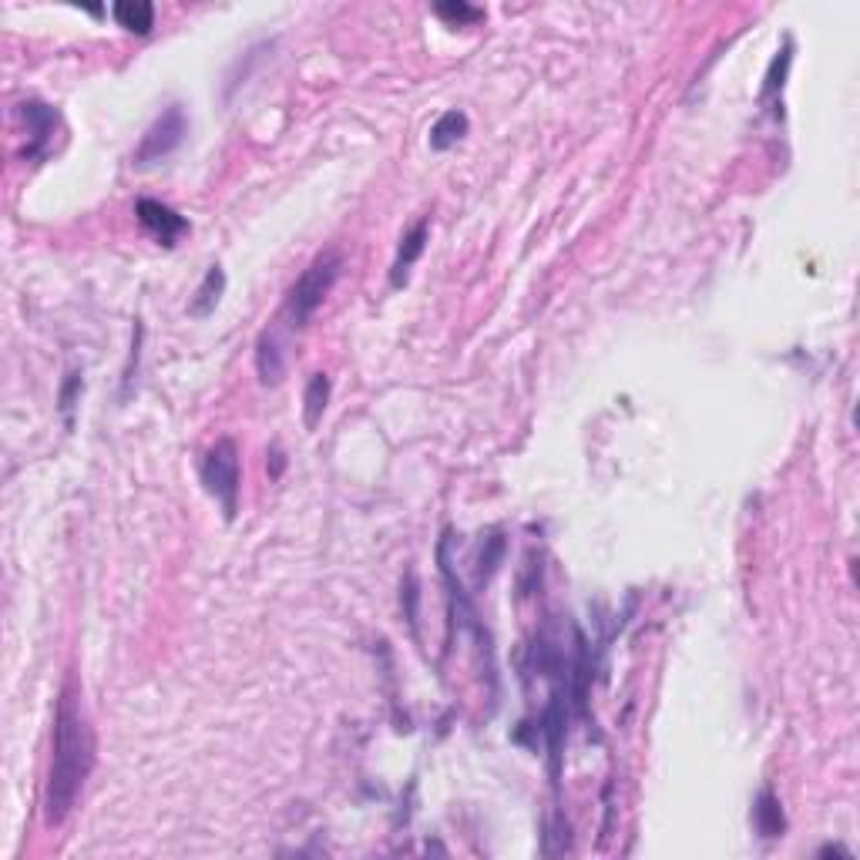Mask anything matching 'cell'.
Masks as SVG:
<instances>
[{
	"label": "cell",
	"instance_id": "5bb4252c",
	"mask_svg": "<svg viewBox=\"0 0 860 860\" xmlns=\"http://www.w3.org/2000/svg\"><path fill=\"white\" fill-rule=\"evenodd\" d=\"M793 64V41L787 37L783 51H777V58L770 61V71H766V81H763V91H760V101H773L783 95V84H787V71Z\"/></svg>",
	"mask_w": 860,
	"mask_h": 860
},
{
	"label": "cell",
	"instance_id": "30bf717a",
	"mask_svg": "<svg viewBox=\"0 0 860 860\" xmlns=\"http://www.w3.org/2000/svg\"><path fill=\"white\" fill-rule=\"evenodd\" d=\"M256 373H259V383L263 387H276L286 373V357H283V347H279L276 333H263L256 343Z\"/></svg>",
	"mask_w": 860,
	"mask_h": 860
},
{
	"label": "cell",
	"instance_id": "3957f363",
	"mask_svg": "<svg viewBox=\"0 0 860 860\" xmlns=\"http://www.w3.org/2000/svg\"><path fill=\"white\" fill-rule=\"evenodd\" d=\"M199 478L209 491V498L222 508V518L232 521L239 511V481H242V464H239V444L232 437H219L202 457Z\"/></svg>",
	"mask_w": 860,
	"mask_h": 860
},
{
	"label": "cell",
	"instance_id": "ac0fdd59",
	"mask_svg": "<svg viewBox=\"0 0 860 860\" xmlns=\"http://www.w3.org/2000/svg\"><path fill=\"white\" fill-rule=\"evenodd\" d=\"M407 619L417 629V582H414V575H410V582H407Z\"/></svg>",
	"mask_w": 860,
	"mask_h": 860
},
{
	"label": "cell",
	"instance_id": "5b68a950",
	"mask_svg": "<svg viewBox=\"0 0 860 860\" xmlns=\"http://www.w3.org/2000/svg\"><path fill=\"white\" fill-rule=\"evenodd\" d=\"M17 111H21V118H24V125H27L24 158H27V162H37V158H44V155L51 152L54 132H58V125H61V115H58V111H54L51 105L37 101V98L24 101V105L17 108Z\"/></svg>",
	"mask_w": 860,
	"mask_h": 860
},
{
	"label": "cell",
	"instance_id": "52a82bcc",
	"mask_svg": "<svg viewBox=\"0 0 860 860\" xmlns=\"http://www.w3.org/2000/svg\"><path fill=\"white\" fill-rule=\"evenodd\" d=\"M427 236H430V222H427V219L414 222V226H410L404 236H400L394 266H390V286H394V289L407 286L410 269H414V263H417L420 256H424V249H427Z\"/></svg>",
	"mask_w": 860,
	"mask_h": 860
},
{
	"label": "cell",
	"instance_id": "e0dca14e",
	"mask_svg": "<svg viewBox=\"0 0 860 860\" xmlns=\"http://www.w3.org/2000/svg\"><path fill=\"white\" fill-rule=\"evenodd\" d=\"M434 11H437V17H444V21H451V24H457V27L474 24V21H481V17H484L481 7L461 4V0H457V4H437Z\"/></svg>",
	"mask_w": 860,
	"mask_h": 860
},
{
	"label": "cell",
	"instance_id": "ffe728a7",
	"mask_svg": "<svg viewBox=\"0 0 860 860\" xmlns=\"http://www.w3.org/2000/svg\"><path fill=\"white\" fill-rule=\"evenodd\" d=\"M820 854H844V857H850V850L840 847V844H827V847H820Z\"/></svg>",
	"mask_w": 860,
	"mask_h": 860
},
{
	"label": "cell",
	"instance_id": "ba28073f",
	"mask_svg": "<svg viewBox=\"0 0 860 860\" xmlns=\"http://www.w3.org/2000/svg\"><path fill=\"white\" fill-rule=\"evenodd\" d=\"M753 827L763 840H777L787 834V817H783L780 797L770 787L756 793L753 800Z\"/></svg>",
	"mask_w": 860,
	"mask_h": 860
},
{
	"label": "cell",
	"instance_id": "9a60e30c",
	"mask_svg": "<svg viewBox=\"0 0 860 860\" xmlns=\"http://www.w3.org/2000/svg\"><path fill=\"white\" fill-rule=\"evenodd\" d=\"M501 558H504V538L494 531V535L484 538V545L478 551V582H488V578L498 572Z\"/></svg>",
	"mask_w": 860,
	"mask_h": 860
},
{
	"label": "cell",
	"instance_id": "d6986e66",
	"mask_svg": "<svg viewBox=\"0 0 860 860\" xmlns=\"http://www.w3.org/2000/svg\"><path fill=\"white\" fill-rule=\"evenodd\" d=\"M283 451H279V447H273V478H279V474H283Z\"/></svg>",
	"mask_w": 860,
	"mask_h": 860
},
{
	"label": "cell",
	"instance_id": "6da1fadb",
	"mask_svg": "<svg viewBox=\"0 0 860 860\" xmlns=\"http://www.w3.org/2000/svg\"><path fill=\"white\" fill-rule=\"evenodd\" d=\"M95 770V729L84 713L81 693L74 682L64 686L54 713V743H51V770L44 787V824L61 827L78 807L84 783Z\"/></svg>",
	"mask_w": 860,
	"mask_h": 860
},
{
	"label": "cell",
	"instance_id": "8992f818",
	"mask_svg": "<svg viewBox=\"0 0 860 860\" xmlns=\"http://www.w3.org/2000/svg\"><path fill=\"white\" fill-rule=\"evenodd\" d=\"M135 215H138V222H142V226L158 239V246L172 249L175 242H179L185 232H189V219H185L182 212H175L172 205H165L158 199H138L135 202Z\"/></svg>",
	"mask_w": 860,
	"mask_h": 860
},
{
	"label": "cell",
	"instance_id": "8fae6325",
	"mask_svg": "<svg viewBox=\"0 0 860 860\" xmlns=\"http://www.w3.org/2000/svg\"><path fill=\"white\" fill-rule=\"evenodd\" d=\"M330 390L333 383L326 373H313L310 383H306V394H303V424L306 430H316V424L323 420L326 407H330Z\"/></svg>",
	"mask_w": 860,
	"mask_h": 860
},
{
	"label": "cell",
	"instance_id": "2e32d148",
	"mask_svg": "<svg viewBox=\"0 0 860 860\" xmlns=\"http://www.w3.org/2000/svg\"><path fill=\"white\" fill-rule=\"evenodd\" d=\"M81 390H84V380H81V373H78V370H71L68 377H64V383H61V394H58L61 414H64V420H68V424H71V414H74V407H78V397H81Z\"/></svg>",
	"mask_w": 860,
	"mask_h": 860
},
{
	"label": "cell",
	"instance_id": "9c48e42d",
	"mask_svg": "<svg viewBox=\"0 0 860 860\" xmlns=\"http://www.w3.org/2000/svg\"><path fill=\"white\" fill-rule=\"evenodd\" d=\"M222 293H226V269L222 266H209V273L195 289V296L189 299V316L195 320H205V316L215 313V306L222 303Z\"/></svg>",
	"mask_w": 860,
	"mask_h": 860
},
{
	"label": "cell",
	"instance_id": "4fadbf2b",
	"mask_svg": "<svg viewBox=\"0 0 860 860\" xmlns=\"http://www.w3.org/2000/svg\"><path fill=\"white\" fill-rule=\"evenodd\" d=\"M111 11H115V21L132 34H148L155 27V7L148 0H118Z\"/></svg>",
	"mask_w": 860,
	"mask_h": 860
},
{
	"label": "cell",
	"instance_id": "277c9868",
	"mask_svg": "<svg viewBox=\"0 0 860 860\" xmlns=\"http://www.w3.org/2000/svg\"><path fill=\"white\" fill-rule=\"evenodd\" d=\"M189 135V118H185V108L182 105H168L162 115H158L152 125L145 128L142 142H138L132 162L135 168H148V165H158L165 162L172 152H179V145L185 142Z\"/></svg>",
	"mask_w": 860,
	"mask_h": 860
},
{
	"label": "cell",
	"instance_id": "7c38bea8",
	"mask_svg": "<svg viewBox=\"0 0 860 860\" xmlns=\"http://www.w3.org/2000/svg\"><path fill=\"white\" fill-rule=\"evenodd\" d=\"M464 135H467L464 111H444V115L434 121V128H430V148H434V152H447V148H454Z\"/></svg>",
	"mask_w": 860,
	"mask_h": 860
},
{
	"label": "cell",
	"instance_id": "7a4b0ae2",
	"mask_svg": "<svg viewBox=\"0 0 860 860\" xmlns=\"http://www.w3.org/2000/svg\"><path fill=\"white\" fill-rule=\"evenodd\" d=\"M340 273H343L340 249H323L320 256H316L313 263L306 266L303 273H299L296 283L289 286L286 306H283L289 326H296V330H299V326H306L313 320V313L320 310L323 299L330 296V289L336 286Z\"/></svg>",
	"mask_w": 860,
	"mask_h": 860
}]
</instances>
